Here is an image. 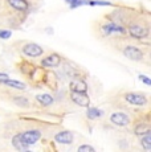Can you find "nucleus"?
<instances>
[{"label":"nucleus","mask_w":151,"mask_h":152,"mask_svg":"<svg viewBox=\"0 0 151 152\" xmlns=\"http://www.w3.org/2000/svg\"><path fill=\"white\" fill-rule=\"evenodd\" d=\"M78 151L82 152V151H89V152H94L95 150L90 145H81V147H78Z\"/></svg>","instance_id":"19"},{"label":"nucleus","mask_w":151,"mask_h":152,"mask_svg":"<svg viewBox=\"0 0 151 152\" xmlns=\"http://www.w3.org/2000/svg\"><path fill=\"white\" fill-rule=\"evenodd\" d=\"M12 144H13V147H15L16 150H19V151H25L28 148V144L21 138V134L16 135L15 138L12 139Z\"/></svg>","instance_id":"11"},{"label":"nucleus","mask_w":151,"mask_h":152,"mask_svg":"<svg viewBox=\"0 0 151 152\" xmlns=\"http://www.w3.org/2000/svg\"><path fill=\"white\" fill-rule=\"evenodd\" d=\"M8 4L17 11H25L28 8V3L25 0H8Z\"/></svg>","instance_id":"12"},{"label":"nucleus","mask_w":151,"mask_h":152,"mask_svg":"<svg viewBox=\"0 0 151 152\" xmlns=\"http://www.w3.org/2000/svg\"><path fill=\"white\" fill-rule=\"evenodd\" d=\"M141 136H142L141 138L142 147H143L146 151H150L151 150V135H150V132L144 134V135H141Z\"/></svg>","instance_id":"15"},{"label":"nucleus","mask_w":151,"mask_h":152,"mask_svg":"<svg viewBox=\"0 0 151 152\" xmlns=\"http://www.w3.org/2000/svg\"><path fill=\"white\" fill-rule=\"evenodd\" d=\"M110 122L111 123H114L115 126H127L130 123V118L126 115V114H123V113H114V114H111V116H110Z\"/></svg>","instance_id":"6"},{"label":"nucleus","mask_w":151,"mask_h":152,"mask_svg":"<svg viewBox=\"0 0 151 152\" xmlns=\"http://www.w3.org/2000/svg\"><path fill=\"white\" fill-rule=\"evenodd\" d=\"M122 53H123L125 57H127L131 61H142L143 60V52L134 45H126L123 49H122Z\"/></svg>","instance_id":"1"},{"label":"nucleus","mask_w":151,"mask_h":152,"mask_svg":"<svg viewBox=\"0 0 151 152\" xmlns=\"http://www.w3.org/2000/svg\"><path fill=\"white\" fill-rule=\"evenodd\" d=\"M125 101L129 102L135 106H144L147 103V97L144 94H139V93H127L125 94Z\"/></svg>","instance_id":"3"},{"label":"nucleus","mask_w":151,"mask_h":152,"mask_svg":"<svg viewBox=\"0 0 151 152\" xmlns=\"http://www.w3.org/2000/svg\"><path fill=\"white\" fill-rule=\"evenodd\" d=\"M40 136H41V134H40V131H37V130H31V131H27V132L21 134L23 140H24L28 145L34 144V143L40 139Z\"/></svg>","instance_id":"8"},{"label":"nucleus","mask_w":151,"mask_h":152,"mask_svg":"<svg viewBox=\"0 0 151 152\" xmlns=\"http://www.w3.org/2000/svg\"><path fill=\"white\" fill-rule=\"evenodd\" d=\"M5 80H8V75L7 74H1V73H0V83H3Z\"/></svg>","instance_id":"22"},{"label":"nucleus","mask_w":151,"mask_h":152,"mask_svg":"<svg viewBox=\"0 0 151 152\" xmlns=\"http://www.w3.org/2000/svg\"><path fill=\"white\" fill-rule=\"evenodd\" d=\"M13 99H15V103H16V104H19V106H21V107H27V106H28V101H27V98L16 97V98H13Z\"/></svg>","instance_id":"18"},{"label":"nucleus","mask_w":151,"mask_h":152,"mask_svg":"<svg viewBox=\"0 0 151 152\" xmlns=\"http://www.w3.org/2000/svg\"><path fill=\"white\" fill-rule=\"evenodd\" d=\"M60 62H61V56L57 53H52L41 61V65L45 66V68H56V66L60 65Z\"/></svg>","instance_id":"7"},{"label":"nucleus","mask_w":151,"mask_h":152,"mask_svg":"<svg viewBox=\"0 0 151 152\" xmlns=\"http://www.w3.org/2000/svg\"><path fill=\"white\" fill-rule=\"evenodd\" d=\"M129 33L134 39H144V37L149 36V28L146 25L131 24V25H129Z\"/></svg>","instance_id":"2"},{"label":"nucleus","mask_w":151,"mask_h":152,"mask_svg":"<svg viewBox=\"0 0 151 152\" xmlns=\"http://www.w3.org/2000/svg\"><path fill=\"white\" fill-rule=\"evenodd\" d=\"M37 102H40V103L43 104V106H49V104L53 103V97L49 94H39L36 97Z\"/></svg>","instance_id":"14"},{"label":"nucleus","mask_w":151,"mask_h":152,"mask_svg":"<svg viewBox=\"0 0 151 152\" xmlns=\"http://www.w3.org/2000/svg\"><path fill=\"white\" fill-rule=\"evenodd\" d=\"M23 53H24L25 56H28V57L36 58V57H40V56L44 53V50H43V48L40 45H37V44L29 42V44H25L24 45V48H23Z\"/></svg>","instance_id":"4"},{"label":"nucleus","mask_w":151,"mask_h":152,"mask_svg":"<svg viewBox=\"0 0 151 152\" xmlns=\"http://www.w3.org/2000/svg\"><path fill=\"white\" fill-rule=\"evenodd\" d=\"M10 36H11L10 31H0V37H1V39H8Z\"/></svg>","instance_id":"21"},{"label":"nucleus","mask_w":151,"mask_h":152,"mask_svg":"<svg viewBox=\"0 0 151 152\" xmlns=\"http://www.w3.org/2000/svg\"><path fill=\"white\" fill-rule=\"evenodd\" d=\"M150 126L147 124V123H141V124H138L135 127V130H134V132L136 134V135H144V134H147V132H150Z\"/></svg>","instance_id":"16"},{"label":"nucleus","mask_w":151,"mask_h":152,"mask_svg":"<svg viewBox=\"0 0 151 152\" xmlns=\"http://www.w3.org/2000/svg\"><path fill=\"white\" fill-rule=\"evenodd\" d=\"M139 80H141V81H143V82L146 83L147 86H150V85H151V81L149 80V77H146V75H143V74H141V75H139Z\"/></svg>","instance_id":"20"},{"label":"nucleus","mask_w":151,"mask_h":152,"mask_svg":"<svg viewBox=\"0 0 151 152\" xmlns=\"http://www.w3.org/2000/svg\"><path fill=\"white\" fill-rule=\"evenodd\" d=\"M70 99L76 104L81 107H88L90 104V99L85 94V93H78V91H72L70 93Z\"/></svg>","instance_id":"5"},{"label":"nucleus","mask_w":151,"mask_h":152,"mask_svg":"<svg viewBox=\"0 0 151 152\" xmlns=\"http://www.w3.org/2000/svg\"><path fill=\"white\" fill-rule=\"evenodd\" d=\"M101 114H102V113H101L98 109H94V107H92V109L88 110V118L95 119V118H98V116H101Z\"/></svg>","instance_id":"17"},{"label":"nucleus","mask_w":151,"mask_h":152,"mask_svg":"<svg viewBox=\"0 0 151 152\" xmlns=\"http://www.w3.org/2000/svg\"><path fill=\"white\" fill-rule=\"evenodd\" d=\"M4 85H7V86L12 87V89H16V90H25L27 89V86H25V83L23 82H19V81H12V80H5L4 82H3Z\"/></svg>","instance_id":"13"},{"label":"nucleus","mask_w":151,"mask_h":152,"mask_svg":"<svg viewBox=\"0 0 151 152\" xmlns=\"http://www.w3.org/2000/svg\"><path fill=\"white\" fill-rule=\"evenodd\" d=\"M74 136L70 131H61L56 136H54V142L60 143V144H70L73 142Z\"/></svg>","instance_id":"9"},{"label":"nucleus","mask_w":151,"mask_h":152,"mask_svg":"<svg viewBox=\"0 0 151 152\" xmlns=\"http://www.w3.org/2000/svg\"><path fill=\"white\" fill-rule=\"evenodd\" d=\"M69 87H70L72 91H78V93H85L88 90V85H86L85 81L77 80V78L69 83Z\"/></svg>","instance_id":"10"}]
</instances>
